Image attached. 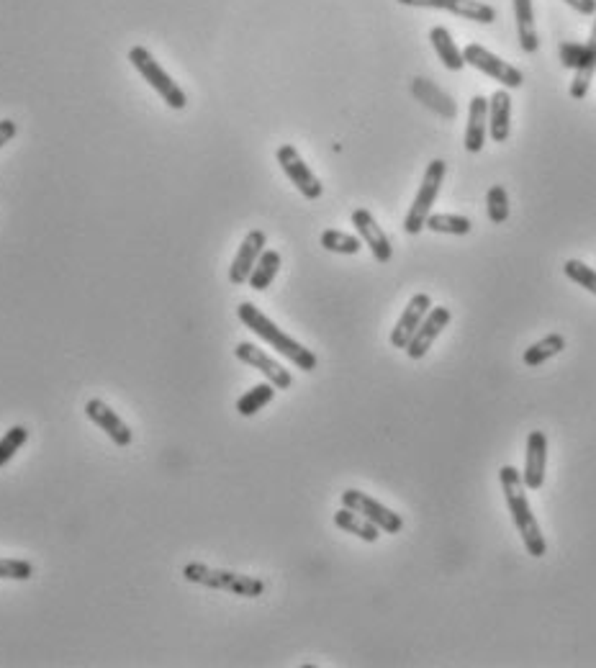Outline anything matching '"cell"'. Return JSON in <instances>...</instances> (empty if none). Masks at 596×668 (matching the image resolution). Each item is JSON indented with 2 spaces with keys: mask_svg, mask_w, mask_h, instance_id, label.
<instances>
[{
  "mask_svg": "<svg viewBox=\"0 0 596 668\" xmlns=\"http://www.w3.org/2000/svg\"><path fill=\"white\" fill-rule=\"evenodd\" d=\"M499 481L501 491H504V499H507L509 514H512V522L519 535H522V543H525L527 553H530L532 558H543V555L548 553V543H545L543 530L537 525V517L530 507V499H527L522 473L514 466H501Z\"/></svg>",
  "mask_w": 596,
  "mask_h": 668,
  "instance_id": "obj_1",
  "label": "cell"
},
{
  "mask_svg": "<svg viewBox=\"0 0 596 668\" xmlns=\"http://www.w3.org/2000/svg\"><path fill=\"white\" fill-rule=\"evenodd\" d=\"M237 317H239V322L250 329V332H255L260 340L268 342V345L273 347L278 355H283L286 360H291V363L296 365L298 370H304V373H311V370H316L319 360H316L314 352H311L309 347L301 345V342L293 340V337H288V334L283 332L278 324L270 322V319L265 317L263 311L257 309L255 304H250V301L239 304Z\"/></svg>",
  "mask_w": 596,
  "mask_h": 668,
  "instance_id": "obj_2",
  "label": "cell"
},
{
  "mask_svg": "<svg viewBox=\"0 0 596 668\" xmlns=\"http://www.w3.org/2000/svg\"><path fill=\"white\" fill-rule=\"evenodd\" d=\"M183 579L191 581V584L206 586V589L216 591H229L234 597H263L265 594V581L255 579V576H245V573L237 571H224V568H211L206 563H185L183 566Z\"/></svg>",
  "mask_w": 596,
  "mask_h": 668,
  "instance_id": "obj_3",
  "label": "cell"
},
{
  "mask_svg": "<svg viewBox=\"0 0 596 668\" xmlns=\"http://www.w3.org/2000/svg\"><path fill=\"white\" fill-rule=\"evenodd\" d=\"M129 62H132L134 70L142 75L144 83L155 90L157 96H160L167 106L173 108V111H183V108L188 106V96L183 93V88H180V85L175 83V80L170 78L165 70H162V65L155 60V57H152L149 49L139 47V44L137 47H132L129 49Z\"/></svg>",
  "mask_w": 596,
  "mask_h": 668,
  "instance_id": "obj_4",
  "label": "cell"
},
{
  "mask_svg": "<svg viewBox=\"0 0 596 668\" xmlns=\"http://www.w3.org/2000/svg\"><path fill=\"white\" fill-rule=\"evenodd\" d=\"M558 54H561V65L566 67V70L576 72L571 83V98L581 101V98H586V93H589L591 80H594L596 75V21L584 44L563 42Z\"/></svg>",
  "mask_w": 596,
  "mask_h": 668,
  "instance_id": "obj_5",
  "label": "cell"
},
{
  "mask_svg": "<svg viewBox=\"0 0 596 668\" xmlns=\"http://www.w3.org/2000/svg\"><path fill=\"white\" fill-rule=\"evenodd\" d=\"M447 165L445 160H432L427 165V173H424L422 185H419L417 196H414L412 209L406 214L404 219V232L406 234H419L427 224V216L432 214V206H435L437 196H440L442 180H445Z\"/></svg>",
  "mask_w": 596,
  "mask_h": 668,
  "instance_id": "obj_6",
  "label": "cell"
},
{
  "mask_svg": "<svg viewBox=\"0 0 596 668\" xmlns=\"http://www.w3.org/2000/svg\"><path fill=\"white\" fill-rule=\"evenodd\" d=\"M463 60L465 65L476 67L478 72H483V75H489L491 80L501 83V88L514 90L522 88V83H525V75H522L517 67L504 62L501 57H496L494 52H489V49L481 47V44H468V47L463 49Z\"/></svg>",
  "mask_w": 596,
  "mask_h": 668,
  "instance_id": "obj_7",
  "label": "cell"
},
{
  "mask_svg": "<svg viewBox=\"0 0 596 668\" xmlns=\"http://www.w3.org/2000/svg\"><path fill=\"white\" fill-rule=\"evenodd\" d=\"M340 499H342V507L363 514L365 519H370V522H373V525H376L381 532H386V535H399V532L404 530V519H401V514H396L394 509L383 507L381 501H376L373 496L363 494V491L347 489V491H342Z\"/></svg>",
  "mask_w": 596,
  "mask_h": 668,
  "instance_id": "obj_8",
  "label": "cell"
},
{
  "mask_svg": "<svg viewBox=\"0 0 596 668\" xmlns=\"http://www.w3.org/2000/svg\"><path fill=\"white\" fill-rule=\"evenodd\" d=\"M275 160H278V165H281V170L286 173V178L296 185L301 196L309 198V201L322 198V193H324L322 180L311 173V167L306 165L304 157L298 155V150L293 147V144H281L278 152H275Z\"/></svg>",
  "mask_w": 596,
  "mask_h": 668,
  "instance_id": "obj_9",
  "label": "cell"
},
{
  "mask_svg": "<svg viewBox=\"0 0 596 668\" xmlns=\"http://www.w3.org/2000/svg\"><path fill=\"white\" fill-rule=\"evenodd\" d=\"M234 358L239 360V363L250 365V368L260 370L265 378H268L270 383H273L278 391H286V388L293 386V378L291 373H288L286 368H283L278 360H273L265 350H260L257 345H252V342H239L237 347H234Z\"/></svg>",
  "mask_w": 596,
  "mask_h": 668,
  "instance_id": "obj_10",
  "label": "cell"
},
{
  "mask_svg": "<svg viewBox=\"0 0 596 668\" xmlns=\"http://www.w3.org/2000/svg\"><path fill=\"white\" fill-rule=\"evenodd\" d=\"M399 3L412 8H437V11L455 13V16L468 18V21H476L483 26L496 21V8H491L489 3H481V0H399Z\"/></svg>",
  "mask_w": 596,
  "mask_h": 668,
  "instance_id": "obj_11",
  "label": "cell"
},
{
  "mask_svg": "<svg viewBox=\"0 0 596 668\" xmlns=\"http://www.w3.org/2000/svg\"><path fill=\"white\" fill-rule=\"evenodd\" d=\"M450 319H453V314H450V309L447 306H435V309H430V314L422 319V324L417 327V332H414L412 342L406 345V358L409 360H422L427 352H430V347L435 345V340L442 334V329L450 324Z\"/></svg>",
  "mask_w": 596,
  "mask_h": 668,
  "instance_id": "obj_12",
  "label": "cell"
},
{
  "mask_svg": "<svg viewBox=\"0 0 596 668\" xmlns=\"http://www.w3.org/2000/svg\"><path fill=\"white\" fill-rule=\"evenodd\" d=\"M85 414H88V419L96 424L98 430L106 432L108 440L114 442V445H119V448H129V445H132L134 432L129 430V424H126L106 401L90 399L88 404H85Z\"/></svg>",
  "mask_w": 596,
  "mask_h": 668,
  "instance_id": "obj_13",
  "label": "cell"
},
{
  "mask_svg": "<svg viewBox=\"0 0 596 668\" xmlns=\"http://www.w3.org/2000/svg\"><path fill=\"white\" fill-rule=\"evenodd\" d=\"M265 245H268V237H265L263 229H252V232L242 239V245H239L237 255H234L232 260V268H229V283H232V286H245V283L250 281L252 268H255V263L265 252Z\"/></svg>",
  "mask_w": 596,
  "mask_h": 668,
  "instance_id": "obj_14",
  "label": "cell"
},
{
  "mask_svg": "<svg viewBox=\"0 0 596 668\" xmlns=\"http://www.w3.org/2000/svg\"><path fill=\"white\" fill-rule=\"evenodd\" d=\"M352 227L358 229V237L363 239L365 247L373 252L378 263H391V257H394V247H391V239L386 237V232L381 229L373 214L368 209H355L352 211Z\"/></svg>",
  "mask_w": 596,
  "mask_h": 668,
  "instance_id": "obj_15",
  "label": "cell"
},
{
  "mask_svg": "<svg viewBox=\"0 0 596 668\" xmlns=\"http://www.w3.org/2000/svg\"><path fill=\"white\" fill-rule=\"evenodd\" d=\"M430 309H432L430 293H417V296L409 299L404 314H401L394 332H391V345H394L396 350H406V345L412 342L414 332H417V327L422 324V319L430 314Z\"/></svg>",
  "mask_w": 596,
  "mask_h": 668,
  "instance_id": "obj_16",
  "label": "cell"
},
{
  "mask_svg": "<svg viewBox=\"0 0 596 668\" xmlns=\"http://www.w3.org/2000/svg\"><path fill=\"white\" fill-rule=\"evenodd\" d=\"M545 466H548V437L545 432L535 430L527 437V453H525V481L527 491H540L545 484Z\"/></svg>",
  "mask_w": 596,
  "mask_h": 668,
  "instance_id": "obj_17",
  "label": "cell"
},
{
  "mask_svg": "<svg viewBox=\"0 0 596 668\" xmlns=\"http://www.w3.org/2000/svg\"><path fill=\"white\" fill-rule=\"evenodd\" d=\"M489 132V98L473 96L468 106V126H465V150L476 155L483 150Z\"/></svg>",
  "mask_w": 596,
  "mask_h": 668,
  "instance_id": "obj_18",
  "label": "cell"
},
{
  "mask_svg": "<svg viewBox=\"0 0 596 668\" xmlns=\"http://www.w3.org/2000/svg\"><path fill=\"white\" fill-rule=\"evenodd\" d=\"M512 132V96L507 88L494 90L489 98V134L496 144L507 142Z\"/></svg>",
  "mask_w": 596,
  "mask_h": 668,
  "instance_id": "obj_19",
  "label": "cell"
},
{
  "mask_svg": "<svg viewBox=\"0 0 596 668\" xmlns=\"http://www.w3.org/2000/svg\"><path fill=\"white\" fill-rule=\"evenodd\" d=\"M412 93L414 98H419L424 106L430 108V111H435V114H440L442 119H455V114H458V106L453 103V98L447 96V93H442V90L437 88L435 83H430V80L414 78Z\"/></svg>",
  "mask_w": 596,
  "mask_h": 668,
  "instance_id": "obj_20",
  "label": "cell"
},
{
  "mask_svg": "<svg viewBox=\"0 0 596 668\" xmlns=\"http://www.w3.org/2000/svg\"><path fill=\"white\" fill-rule=\"evenodd\" d=\"M514 18H517V36L522 52L535 54L540 42H537V24H535V6L532 0H512Z\"/></svg>",
  "mask_w": 596,
  "mask_h": 668,
  "instance_id": "obj_21",
  "label": "cell"
},
{
  "mask_svg": "<svg viewBox=\"0 0 596 668\" xmlns=\"http://www.w3.org/2000/svg\"><path fill=\"white\" fill-rule=\"evenodd\" d=\"M563 350H566V337H563V334H545L543 340L532 342V345L527 347L525 355H522V363H525L527 368H540L543 363L553 360L555 355H561Z\"/></svg>",
  "mask_w": 596,
  "mask_h": 668,
  "instance_id": "obj_22",
  "label": "cell"
},
{
  "mask_svg": "<svg viewBox=\"0 0 596 668\" xmlns=\"http://www.w3.org/2000/svg\"><path fill=\"white\" fill-rule=\"evenodd\" d=\"M430 42H432V47H435L440 62L447 67V70L450 72L463 70L465 67L463 52H460L458 44L453 42V36H450V31H447L445 26H435V29L430 31Z\"/></svg>",
  "mask_w": 596,
  "mask_h": 668,
  "instance_id": "obj_23",
  "label": "cell"
},
{
  "mask_svg": "<svg viewBox=\"0 0 596 668\" xmlns=\"http://www.w3.org/2000/svg\"><path fill=\"white\" fill-rule=\"evenodd\" d=\"M334 525L340 527V530L350 532V535L360 537L365 543H376L378 537H381V530H378L370 519H365L363 514L352 512V509L342 507L340 512H334Z\"/></svg>",
  "mask_w": 596,
  "mask_h": 668,
  "instance_id": "obj_24",
  "label": "cell"
},
{
  "mask_svg": "<svg viewBox=\"0 0 596 668\" xmlns=\"http://www.w3.org/2000/svg\"><path fill=\"white\" fill-rule=\"evenodd\" d=\"M275 391H278V388H275L270 381L252 386L245 396H239L237 414L239 417H255L257 412H263L265 406L275 399Z\"/></svg>",
  "mask_w": 596,
  "mask_h": 668,
  "instance_id": "obj_25",
  "label": "cell"
},
{
  "mask_svg": "<svg viewBox=\"0 0 596 668\" xmlns=\"http://www.w3.org/2000/svg\"><path fill=\"white\" fill-rule=\"evenodd\" d=\"M281 263H283L281 252L265 250L250 273V281H247L250 283V288H255V291H265V288H270V283L275 281V275L281 270Z\"/></svg>",
  "mask_w": 596,
  "mask_h": 668,
  "instance_id": "obj_26",
  "label": "cell"
},
{
  "mask_svg": "<svg viewBox=\"0 0 596 668\" xmlns=\"http://www.w3.org/2000/svg\"><path fill=\"white\" fill-rule=\"evenodd\" d=\"M424 229H430V232L437 234H453V237H465V234H471L473 221L468 216H458V214H430L427 216V224Z\"/></svg>",
  "mask_w": 596,
  "mask_h": 668,
  "instance_id": "obj_27",
  "label": "cell"
},
{
  "mask_svg": "<svg viewBox=\"0 0 596 668\" xmlns=\"http://www.w3.org/2000/svg\"><path fill=\"white\" fill-rule=\"evenodd\" d=\"M322 247L329 252H337V255H358L363 250V239L355 237V234L340 232V229H327L322 234Z\"/></svg>",
  "mask_w": 596,
  "mask_h": 668,
  "instance_id": "obj_28",
  "label": "cell"
},
{
  "mask_svg": "<svg viewBox=\"0 0 596 668\" xmlns=\"http://www.w3.org/2000/svg\"><path fill=\"white\" fill-rule=\"evenodd\" d=\"M26 440H29V430H26L24 424H13L11 430L0 437V468L8 466L16 458V453L24 448Z\"/></svg>",
  "mask_w": 596,
  "mask_h": 668,
  "instance_id": "obj_29",
  "label": "cell"
},
{
  "mask_svg": "<svg viewBox=\"0 0 596 668\" xmlns=\"http://www.w3.org/2000/svg\"><path fill=\"white\" fill-rule=\"evenodd\" d=\"M486 209H489L491 224H504L509 219V193L504 185H491L486 193Z\"/></svg>",
  "mask_w": 596,
  "mask_h": 668,
  "instance_id": "obj_30",
  "label": "cell"
},
{
  "mask_svg": "<svg viewBox=\"0 0 596 668\" xmlns=\"http://www.w3.org/2000/svg\"><path fill=\"white\" fill-rule=\"evenodd\" d=\"M563 273H566L576 286L586 288V291L596 296V270H591L589 265L581 263V260H568V263L563 265Z\"/></svg>",
  "mask_w": 596,
  "mask_h": 668,
  "instance_id": "obj_31",
  "label": "cell"
},
{
  "mask_svg": "<svg viewBox=\"0 0 596 668\" xmlns=\"http://www.w3.org/2000/svg\"><path fill=\"white\" fill-rule=\"evenodd\" d=\"M34 576V563L21 558H0V579L3 581H29Z\"/></svg>",
  "mask_w": 596,
  "mask_h": 668,
  "instance_id": "obj_32",
  "label": "cell"
},
{
  "mask_svg": "<svg viewBox=\"0 0 596 668\" xmlns=\"http://www.w3.org/2000/svg\"><path fill=\"white\" fill-rule=\"evenodd\" d=\"M566 6H571L573 11H579L581 16H594L596 13V0H563Z\"/></svg>",
  "mask_w": 596,
  "mask_h": 668,
  "instance_id": "obj_33",
  "label": "cell"
}]
</instances>
